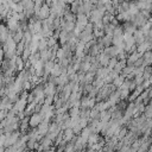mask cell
<instances>
[{
  "mask_svg": "<svg viewBox=\"0 0 152 152\" xmlns=\"http://www.w3.org/2000/svg\"><path fill=\"white\" fill-rule=\"evenodd\" d=\"M37 14H38V17H39L40 19H46V18H49V14H50V6H49L48 4L43 5Z\"/></svg>",
  "mask_w": 152,
  "mask_h": 152,
  "instance_id": "cell-1",
  "label": "cell"
},
{
  "mask_svg": "<svg viewBox=\"0 0 152 152\" xmlns=\"http://www.w3.org/2000/svg\"><path fill=\"white\" fill-rule=\"evenodd\" d=\"M133 37H134V40H135V43H137L138 45L145 42V34L142 33V31H141L140 28L134 31V33H133Z\"/></svg>",
  "mask_w": 152,
  "mask_h": 152,
  "instance_id": "cell-2",
  "label": "cell"
},
{
  "mask_svg": "<svg viewBox=\"0 0 152 152\" xmlns=\"http://www.w3.org/2000/svg\"><path fill=\"white\" fill-rule=\"evenodd\" d=\"M151 27H152V24L147 20V21H146V23L140 27V30L142 31V33H144L145 36H147V33H148V31H150V28H151Z\"/></svg>",
  "mask_w": 152,
  "mask_h": 152,
  "instance_id": "cell-3",
  "label": "cell"
},
{
  "mask_svg": "<svg viewBox=\"0 0 152 152\" xmlns=\"http://www.w3.org/2000/svg\"><path fill=\"white\" fill-rule=\"evenodd\" d=\"M144 112H145V115H146L147 118H152V103L148 104V106L144 109Z\"/></svg>",
  "mask_w": 152,
  "mask_h": 152,
  "instance_id": "cell-4",
  "label": "cell"
},
{
  "mask_svg": "<svg viewBox=\"0 0 152 152\" xmlns=\"http://www.w3.org/2000/svg\"><path fill=\"white\" fill-rule=\"evenodd\" d=\"M40 122V116L39 115H34L32 119H31V125L32 126H36V125H38Z\"/></svg>",
  "mask_w": 152,
  "mask_h": 152,
  "instance_id": "cell-5",
  "label": "cell"
},
{
  "mask_svg": "<svg viewBox=\"0 0 152 152\" xmlns=\"http://www.w3.org/2000/svg\"><path fill=\"white\" fill-rule=\"evenodd\" d=\"M108 56L107 55H103V56H101V58H100V62H101V64L102 65H107L108 64Z\"/></svg>",
  "mask_w": 152,
  "mask_h": 152,
  "instance_id": "cell-6",
  "label": "cell"
},
{
  "mask_svg": "<svg viewBox=\"0 0 152 152\" xmlns=\"http://www.w3.org/2000/svg\"><path fill=\"white\" fill-rule=\"evenodd\" d=\"M114 80H115V81H114L115 86H120V84L124 83V75H122L121 77H119V78H114Z\"/></svg>",
  "mask_w": 152,
  "mask_h": 152,
  "instance_id": "cell-7",
  "label": "cell"
},
{
  "mask_svg": "<svg viewBox=\"0 0 152 152\" xmlns=\"http://www.w3.org/2000/svg\"><path fill=\"white\" fill-rule=\"evenodd\" d=\"M115 64H116V59H115V58L110 59V62H109V68H113V66H115Z\"/></svg>",
  "mask_w": 152,
  "mask_h": 152,
  "instance_id": "cell-8",
  "label": "cell"
},
{
  "mask_svg": "<svg viewBox=\"0 0 152 152\" xmlns=\"http://www.w3.org/2000/svg\"><path fill=\"white\" fill-rule=\"evenodd\" d=\"M64 1H65V2H68V4H71L74 0H64Z\"/></svg>",
  "mask_w": 152,
  "mask_h": 152,
  "instance_id": "cell-9",
  "label": "cell"
},
{
  "mask_svg": "<svg viewBox=\"0 0 152 152\" xmlns=\"http://www.w3.org/2000/svg\"><path fill=\"white\" fill-rule=\"evenodd\" d=\"M148 81H150V83H152V74H151V76H150V78H148Z\"/></svg>",
  "mask_w": 152,
  "mask_h": 152,
  "instance_id": "cell-10",
  "label": "cell"
},
{
  "mask_svg": "<svg viewBox=\"0 0 152 152\" xmlns=\"http://www.w3.org/2000/svg\"><path fill=\"white\" fill-rule=\"evenodd\" d=\"M148 21H150V23H151V24H152V14H151V17H150V18H148Z\"/></svg>",
  "mask_w": 152,
  "mask_h": 152,
  "instance_id": "cell-11",
  "label": "cell"
}]
</instances>
